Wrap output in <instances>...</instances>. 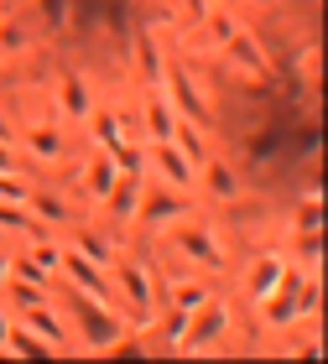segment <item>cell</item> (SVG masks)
I'll list each match as a JSON object with an SVG mask.
<instances>
[{
  "label": "cell",
  "instance_id": "obj_16",
  "mask_svg": "<svg viewBox=\"0 0 328 364\" xmlns=\"http://www.w3.org/2000/svg\"><path fill=\"white\" fill-rule=\"evenodd\" d=\"M0 229H11V235H26V229H31L26 203H11V198H0Z\"/></svg>",
  "mask_w": 328,
  "mask_h": 364
},
{
  "label": "cell",
  "instance_id": "obj_20",
  "mask_svg": "<svg viewBox=\"0 0 328 364\" xmlns=\"http://www.w3.org/2000/svg\"><path fill=\"white\" fill-rule=\"evenodd\" d=\"M78 250H84L89 260H100V266H105V260H110V245H105L100 235H89V229H84V235H78Z\"/></svg>",
  "mask_w": 328,
  "mask_h": 364
},
{
  "label": "cell",
  "instance_id": "obj_25",
  "mask_svg": "<svg viewBox=\"0 0 328 364\" xmlns=\"http://www.w3.org/2000/svg\"><path fill=\"white\" fill-rule=\"evenodd\" d=\"M0 343H6V318H0Z\"/></svg>",
  "mask_w": 328,
  "mask_h": 364
},
{
  "label": "cell",
  "instance_id": "obj_10",
  "mask_svg": "<svg viewBox=\"0 0 328 364\" xmlns=\"http://www.w3.org/2000/svg\"><path fill=\"white\" fill-rule=\"evenodd\" d=\"M167 141L193 161V167H199V161L208 156V146H203V125H199V120H183V114H177V125H172V136H167Z\"/></svg>",
  "mask_w": 328,
  "mask_h": 364
},
{
  "label": "cell",
  "instance_id": "obj_4",
  "mask_svg": "<svg viewBox=\"0 0 328 364\" xmlns=\"http://www.w3.org/2000/svg\"><path fill=\"white\" fill-rule=\"evenodd\" d=\"M167 105L183 114V120H208V105H203V94H199V84H193V78L183 73V68H172L167 73Z\"/></svg>",
  "mask_w": 328,
  "mask_h": 364
},
{
  "label": "cell",
  "instance_id": "obj_11",
  "mask_svg": "<svg viewBox=\"0 0 328 364\" xmlns=\"http://www.w3.org/2000/svg\"><path fill=\"white\" fill-rule=\"evenodd\" d=\"M177 240H183V245L203 260L208 271H219V266H224V250L214 245V235H203V229H188V224H183V229H177Z\"/></svg>",
  "mask_w": 328,
  "mask_h": 364
},
{
  "label": "cell",
  "instance_id": "obj_5",
  "mask_svg": "<svg viewBox=\"0 0 328 364\" xmlns=\"http://www.w3.org/2000/svg\"><path fill=\"white\" fill-rule=\"evenodd\" d=\"M58 266L68 271V276H73V281H78V287H84L89 296H100V302L110 296V281H105V271L94 266V260H89L84 250H63V255H58Z\"/></svg>",
  "mask_w": 328,
  "mask_h": 364
},
{
  "label": "cell",
  "instance_id": "obj_9",
  "mask_svg": "<svg viewBox=\"0 0 328 364\" xmlns=\"http://www.w3.org/2000/svg\"><path fill=\"white\" fill-rule=\"evenodd\" d=\"M115 177H120V161H115L110 151H100V156L84 167V188H89V198H100V203H105V193L115 188Z\"/></svg>",
  "mask_w": 328,
  "mask_h": 364
},
{
  "label": "cell",
  "instance_id": "obj_24",
  "mask_svg": "<svg viewBox=\"0 0 328 364\" xmlns=\"http://www.w3.org/2000/svg\"><path fill=\"white\" fill-rule=\"evenodd\" d=\"M6 276H11V266H6V255H0V281H6Z\"/></svg>",
  "mask_w": 328,
  "mask_h": 364
},
{
  "label": "cell",
  "instance_id": "obj_18",
  "mask_svg": "<svg viewBox=\"0 0 328 364\" xmlns=\"http://www.w3.org/2000/svg\"><path fill=\"white\" fill-rule=\"evenodd\" d=\"M203 26H208V37H214V42H229V37L240 31V21H235L229 11H208V16H203Z\"/></svg>",
  "mask_w": 328,
  "mask_h": 364
},
{
  "label": "cell",
  "instance_id": "obj_7",
  "mask_svg": "<svg viewBox=\"0 0 328 364\" xmlns=\"http://www.w3.org/2000/svg\"><path fill=\"white\" fill-rule=\"evenodd\" d=\"M58 105L68 109L73 120H89L94 99H89V84H84V73H63V84H58Z\"/></svg>",
  "mask_w": 328,
  "mask_h": 364
},
{
  "label": "cell",
  "instance_id": "obj_17",
  "mask_svg": "<svg viewBox=\"0 0 328 364\" xmlns=\"http://www.w3.org/2000/svg\"><path fill=\"white\" fill-rule=\"evenodd\" d=\"M136 63L146 68V78H157V84H162V58H157V42H152V37H141V31H136Z\"/></svg>",
  "mask_w": 328,
  "mask_h": 364
},
{
  "label": "cell",
  "instance_id": "obj_19",
  "mask_svg": "<svg viewBox=\"0 0 328 364\" xmlns=\"http://www.w3.org/2000/svg\"><path fill=\"white\" fill-rule=\"evenodd\" d=\"M203 302V287H183V281H177L172 287V312H183V318H193V307Z\"/></svg>",
  "mask_w": 328,
  "mask_h": 364
},
{
  "label": "cell",
  "instance_id": "obj_8",
  "mask_svg": "<svg viewBox=\"0 0 328 364\" xmlns=\"http://www.w3.org/2000/svg\"><path fill=\"white\" fill-rule=\"evenodd\" d=\"M199 167H203V182H208V193H214L219 203H229V198L240 193V172L229 167V161H214V156H203Z\"/></svg>",
  "mask_w": 328,
  "mask_h": 364
},
{
  "label": "cell",
  "instance_id": "obj_23",
  "mask_svg": "<svg viewBox=\"0 0 328 364\" xmlns=\"http://www.w3.org/2000/svg\"><path fill=\"white\" fill-rule=\"evenodd\" d=\"M0 172H16V156L6 151V141H0Z\"/></svg>",
  "mask_w": 328,
  "mask_h": 364
},
{
  "label": "cell",
  "instance_id": "obj_3",
  "mask_svg": "<svg viewBox=\"0 0 328 364\" xmlns=\"http://www.w3.org/2000/svg\"><path fill=\"white\" fill-rule=\"evenodd\" d=\"M146 161H152V172H157V182H167V188H193V161L177 151L172 141H152V151H146Z\"/></svg>",
  "mask_w": 328,
  "mask_h": 364
},
{
  "label": "cell",
  "instance_id": "obj_21",
  "mask_svg": "<svg viewBox=\"0 0 328 364\" xmlns=\"http://www.w3.org/2000/svg\"><path fill=\"white\" fill-rule=\"evenodd\" d=\"M42 16L47 26H68V0H42Z\"/></svg>",
  "mask_w": 328,
  "mask_h": 364
},
{
  "label": "cell",
  "instance_id": "obj_14",
  "mask_svg": "<svg viewBox=\"0 0 328 364\" xmlns=\"http://www.w3.org/2000/svg\"><path fill=\"white\" fill-rule=\"evenodd\" d=\"M146 125H152V141H167V136H172L177 109L167 105V94H152V99H146Z\"/></svg>",
  "mask_w": 328,
  "mask_h": 364
},
{
  "label": "cell",
  "instance_id": "obj_15",
  "mask_svg": "<svg viewBox=\"0 0 328 364\" xmlns=\"http://www.w3.org/2000/svg\"><path fill=\"white\" fill-rule=\"evenodd\" d=\"M21 141H26L37 156H47V161H58V156H63V136H58L53 125H37V130H26Z\"/></svg>",
  "mask_w": 328,
  "mask_h": 364
},
{
  "label": "cell",
  "instance_id": "obj_12",
  "mask_svg": "<svg viewBox=\"0 0 328 364\" xmlns=\"http://www.w3.org/2000/svg\"><path fill=\"white\" fill-rule=\"evenodd\" d=\"M276 281H282V260H276V255H260V260H255V271H250V281H245V291H250L255 302H260V296H271V291H276Z\"/></svg>",
  "mask_w": 328,
  "mask_h": 364
},
{
  "label": "cell",
  "instance_id": "obj_22",
  "mask_svg": "<svg viewBox=\"0 0 328 364\" xmlns=\"http://www.w3.org/2000/svg\"><path fill=\"white\" fill-rule=\"evenodd\" d=\"M37 213L42 219H68V208H63L58 198H37Z\"/></svg>",
  "mask_w": 328,
  "mask_h": 364
},
{
  "label": "cell",
  "instance_id": "obj_6",
  "mask_svg": "<svg viewBox=\"0 0 328 364\" xmlns=\"http://www.w3.org/2000/svg\"><path fill=\"white\" fill-rule=\"evenodd\" d=\"M224 53H229V63H235V68L255 73V78H260V73H271V63L260 58V42H255V37H250V31H245V26H240L235 37L224 42Z\"/></svg>",
  "mask_w": 328,
  "mask_h": 364
},
{
  "label": "cell",
  "instance_id": "obj_1",
  "mask_svg": "<svg viewBox=\"0 0 328 364\" xmlns=\"http://www.w3.org/2000/svg\"><path fill=\"white\" fill-rule=\"evenodd\" d=\"M136 219L146 224H172V219H188V193L183 188H146L141 182V198H136Z\"/></svg>",
  "mask_w": 328,
  "mask_h": 364
},
{
  "label": "cell",
  "instance_id": "obj_13",
  "mask_svg": "<svg viewBox=\"0 0 328 364\" xmlns=\"http://www.w3.org/2000/svg\"><path fill=\"white\" fill-rule=\"evenodd\" d=\"M115 276H120V287H125V296H130L136 307H146V302H152V281L141 276V266H136V260H115Z\"/></svg>",
  "mask_w": 328,
  "mask_h": 364
},
{
  "label": "cell",
  "instance_id": "obj_2",
  "mask_svg": "<svg viewBox=\"0 0 328 364\" xmlns=\"http://www.w3.org/2000/svg\"><path fill=\"white\" fill-rule=\"evenodd\" d=\"M68 302H73V312L84 318V343H94V349H115V338L125 333L115 318H105L100 312V302H94L89 291H68Z\"/></svg>",
  "mask_w": 328,
  "mask_h": 364
}]
</instances>
